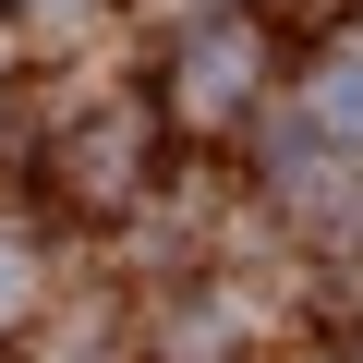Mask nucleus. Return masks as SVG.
Here are the masks:
<instances>
[{
    "instance_id": "f257e3e1",
    "label": "nucleus",
    "mask_w": 363,
    "mask_h": 363,
    "mask_svg": "<svg viewBox=\"0 0 363 363\" xmlns=\"http://www.w3.org/2000/svg\"><path fill=\"white\" fill-rule=\"evenodd\" d=\"M315 133H363V49H339L315 73Z\"/></svg>"
},
{
    "instance_id": "f03ea898",
    "label": "nucleus",
    "mask_w": 363,
    "mask_h": 363,
    "mask_svg": "<svg viewBox=\"0 0 363 363\" xmlns=\"http://www.w3.org/2000/svg\"><path fill=\"white\" fill-rule=\"evenodd\" d=\"M242 73H255V49H242V37H206V49H194V73H182V85H194V109H218V97H230Z\"/></svg>"
},
{
    "instance_id": "7ed1b4c3",
    "label": "nucleus",
    "mask_w": 363,
    "mask_h": 363,
    "mask_svg": "<svg viewBox=\"0 0 363 363\" xmlns=\"http://www.w3.org/2000/svg\"><path fill=\"white\" fill-rule=\"evenodd\" d=\"M25 315V255H0V327Z\"/></svg>"
}]
</instances>
